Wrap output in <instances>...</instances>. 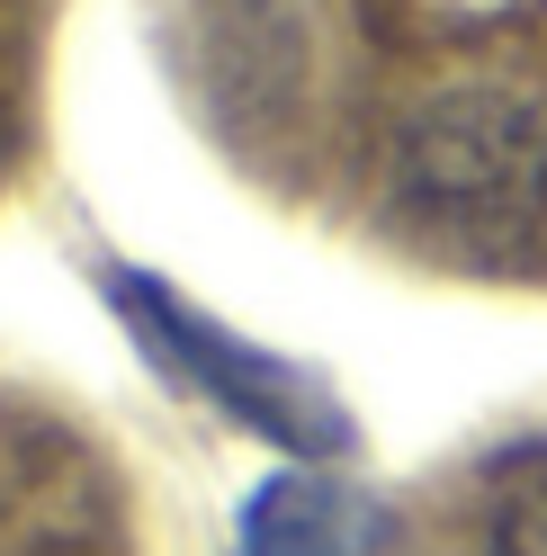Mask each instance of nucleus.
<instances>
[{
    "label": "nucleus",
    "instance_id": "obj_2",
    "mask_svg": "<svg viewBox=\"0 0 547 556\" xmlns=\"http://www.w3.org/2000/svg\"><path fill=\"white\" fill-rule=\"evenodd\" d=\"M485 556H547V458H530L521 476L503 484V503H494V539Z\"/></svg>",
    "mask_w": 547,
    "mask_h": 556
},
{
    "label": "nucleus",
    "instance_id": "obj_1",
    "mask_svg": "<svg viewBox=\"0 0 547 556\" xmlns=\"http://www.w3.org/2000/svg\"><path fill=\"white\" fill-rule=\"evenodd\" d=\"M395 206L467 261H503L547 225V117L511 90H440L395 135Z\"/></svg>",
    "mask_w": 547,
    "mask_h": 556
}]
</instances>
